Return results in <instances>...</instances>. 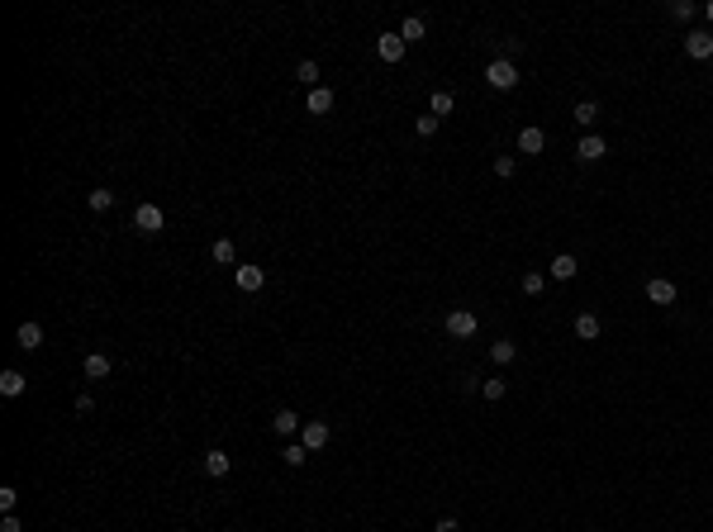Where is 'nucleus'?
<instances>
[{"mask_svg":"<svg viewBox=\"0 0 713 532\" xmlns=\"http://www.w3.org/2000/svg\"><path fill=\"white\" fill-rule=\"evenodd\" d=\"M86 205H91L95 214H105L109 205H114V190H91V200H86Z\"/></svg>","mask_w":713,"mask_h":532,"instance_id":"obj_25","label":"nucleus"},{"mask_svg":"<svg viewBox=\"0 0 713 532\" xmlns=\"http://www.w3.org/2000/svg\"><path fill=\"white\" fill-rule=\"evenodd\" d=\"M475 328H480V323H475L471 309H452V314H447V333H452V338H471Z\"/></svg>","mask_w":713,"mask_h":532,"instance_id":"obj_4","label":"nucleus"},{"mask_svg":"<svg viewBox=\"0 0 713 532\" xmlns=\"http://www.w3.org/2000/svg\"><path fill=\"white\" fill-rule=\"evenodd\" d=\"M542 148H547V133L537 129V124H528V129L519 133V152H523V157H537Z\"/></svg>","mask_w":713,"mask_h":532,"instance_id":"obj_6","label":"nucleus"},{"mask_svg":"<svg viewBox=\"0 0 713 532\" xmlns=\"http://www.w3.org/2000/svg\"><path fill=\"white\" fill-rule=\"evenodd\" d=\"M490 357H495V361H500V366H509V361H514V357H519V347L509 343V338H500V343H490Z\"/></svg>","mask_w":713,"mask_h":532,"instance_id":"obj_23","label":"nucleus"},{"mask_svg":"<svg viewBox=\"0 0 713 532\" xmlns=\"http://www.w3.org/2000/svg\"><path fill=\"white\" fill-rule=\"evenodd\" d=\"M281 461H286L291 471H300V466L309 461V447H305V442H286V452H281Z\"/></svg>","mask_w":713,"mask_h":532,"instance_id":"obj_20","label":"nucleus"},{"mask_svg":"<svg viewBox=\"0 0 713 532\" xmlns=\"http://www.w3.org/2000/svg\"><path fill=\"white\" fill-rule=\"evenodd\" d=\"M523 295H542V276H537V271L523 276Z\"/></svg>","mask_w":713,"mask_h":532,"instance_id":"obj_30","label":"nucleus"},{"mask_svg":"<svg viewBox=\"0 0 713 532\" xmlns=\"http://www.w3.org/2000/svg\"><path fill=\"white\" fill-rule=\"evenodd\" d=\"M229 466H233V461H229V452H219V447H214V452H205V471H210L214 480L229 476Z\"/></svg>","mask_w":713,"mask_h":532,"instance_id":"obj_14","label":"nucleus"},{"mask_svg":"<svg viewBox=\"0 0 713 532\" xmlns=\"http://www.w3.org/2000/svg\"><path fill=\"white\" fill-rule=\"evenodd\" d=\"M670 15H675V19H689V15H694V5H689V0H670Z\"/></svg>","mask_w":713,"mask_h":532,"instance_id":"obj_31","label":"nucleus"},{"mask_svg":"<svg viewBox=\"0 0 713 532\" xmlns=\"http://www.w3.org/2000/svg\"><path fill=\"white\" fill-rule=\"evenodd\" d=\"M704 19H709V24H713V0H709V5H704Z\"/></svg>","mask_w":713,"mask_h":532,"instance_id":"obj_35","label":"nucleus"},{"mask_svg":"<svg viewBox=\"0 0 713 532\" xmlns=\"http://www.w3.org/2000/svg\"><path fill=\"white\" fill-rule=\"evenodd\" d=\"M514 166H519V162L504 152V157H495V176H514Z\"/></svg>","mask_w":713,"mask_h":532,"instance_id":"obj_29","label":"nucleus"},{"mask_svg":"<svg viewBox=\"0 0 713 532\" xmlns=\"http://www.w3.org/2000/svg\"><path fill=\"white\" fill-rule=\"evenodd\" d=\"M0 532H20V518H15V513H5V518H0Z\"/></svg>","mask_w":713,"mask_h":532,"instance_id":"obj_33","label":"nucleus"},{"mask_svg":"<svg viewBox=\"0 0 713 532\" xmlns=\"http://www.w3.org/2000/svg\"><path fill=\"white\" fill-rule=\"evenodd\" d=\"M576 338L595 343V338H599V314H581V319H576Z\"/></svg>","mask_w":713,"mask_h":532,"instance_id":"obj_21","label":"nucleus"},{"mask_svg":"<svg viewBox=\"0 0 713 532\" xmlns=\"http://www.w3.org/2000/svg\"><path fill=\"white\" fill-rule=\"evenodd\" d=\"M271 428H276V432H281V437H295V432H300V428H305V423H300V418H295V409H281V414H276V418H271Z\"/></svg>","mask_w":713,"mask_h":532,"instance_id":"obj_16","label":"nucleus"},{"mask_svg":"<svg viewBox=\"0 0 713 532\" xmlns=\"http://www.w3.org/2000/svg\"><path fill=\"white\" fill-rule=\"evenodd\" d=\"M300 442H305L309 452H319V447H328V423H319V418H309V423L300 428Z\"/></svg>","mask_w":713,"mask_h":532,"instance_id":"obj_7","label":"nucleus"},{"mask_svg":"<svg viewBox=\"0 0 713 532\" xmlns=\"http://www.w3.org/2000/svg\"><path fill=\"white\" fill-rule=\"evenodd\" d=\"M423 29H428V24H423L419 15H409V19L399 24V38H404V43H419V38H423Z\"/></svg>","mask_w":713,"mask_h":532,"instance_id":"obj_22","label":"nucleus"},{"mask_svg":"<svg viewBox=\"0 0 713 532\" xmlns=\"http://www.w3.org/2000/svg\"><path fill=\"white\" fill-rule=\"evenodd\" d=\"M452 105H457V100H452V91H438V95H433V114H438V119H443V114H452Z\"/></svg>","mask_w":713,"mask_h":532,"instance_id":"obj_27","label":"nucleus"},{"mask_svg":"<svg viewBox=\"0 0 713 532\" xmlns=\"http://www.w3.org/2000/svg\"><path fill=\"white\" fill-rule=\"evenodd\" d=\"M433 532H461V528H457V518H438V528H433Z\"/></svg>","mask_w":713,"mask_h":532,"instance_id":"obj_34","label":"nucleus"},{"mask_svg":"<svg viewBox=\"0 0 713 532\" xmlns=\"http://www.w3.org/2000/svg\"><path fill=\"white\" fill-rule=\"evenodd\" d=\"M210 257H214L219 266H233V262H238V247H233V238H214Z\"/></svg>","mask_w":713,"mask_h":532,"instance_id":"obj_15","label":"nucleus"},{"mask_svg":"<svg viewBox=\"0 0 713 532\" xmlns=\"http://www.w3.org/2000/svg\"><path fill=\"white\" fill-rule=\"evenodd\" d=\"M685 53H689V57H699V62H709V57H713V33H709V29H694V33H685Z\"/></svg>","mask_w":713,"mask_h":532,"instance_id":"obj_3","label":"nucleus"},{"mask_svg":"<svg viewBox=\"0 0 713 532\" xmlns=\"http://www.w3.org/2000/svg\"><path fill=\"white\" fill-rule=\"evenodd\" d=\"M81 371H86V380H105V375H109V357H105V352H91Z\"/></svg>","mask_w":713,"mask_h":532,"instance_id":"obj_12","label":"nucleus"},{"mask_svg":"<svg viewBox=\"0 0 713 532\" xmlns=\"http://www.w3.org/2000/svg\"><path fill=\"white\" fill-rule=\"evenodd\" d=\"M328 109H333V91L328 86H314L309 91V114H328Z\"/></svg>","mask_w":713,"mask_h":532,"instance_id":"obj_18","label":"nucleus"},{"mask_svg":"<svg viewBox=\"0 0 713 532\" xmlns=\"http://www.w3.org/2000/svg\"><path fill=\"white\" fill-rule=\"evenodd\" d=\"M647 299L652 304H675V281H666V276L647 281Z\"/></svg>","mask_w":713,"mask_h":532,"instance_id":"obj_9","label":"nucleus"},{"mask_svg":"<svg viewBox=\"0 0 713 532\" xmlns=\"http://www.w3.org/2000/svg\"><path fill=\"white\" fill-rule=\"evenodd\" d=\"M576 271H581V262H576L571 252H556V257H552V276H556V281H571Z\"/></svg>","mask_w":713,"mask_h":532,"instance_id":"obj_13","label":"nucleus"},{"mask_svg":"<svg viewBox=\"0 0 713 532\" xmlns=\"http://www.w3.org/2000/svg\"><path fill=\"white\" fill-rule=\"evenodd\" d=\"M571 119H576V124H581V129H595V124H599V105H595V100H581V105H576V114H571Z\"/></svg>","mask_w":713,"mask_h":532,"instance_id":"obj_19","label":"nucleus"},{"mask_svg":"<svg viewBox=\"0 0 713 532\" xmlns=\"http://www.w3.org/2000/svg\"><path fill=\"white\" fill-rule=\"evenodd\" d=\"M485 81H490L495 91H514V86H519V67H514L509 57H495V62L485 67Z\"/></svg>","mask_w":713,"mask_h":532,"instance_id":"obj_2","label":"nucleus"},{"mask_svg":"<svg viewBox=\"0 0 713 532\" xmlns=\"http://www.w3.org/2000/svg\"><path fill=\"white\" fill-rule=\"evenodd\" d=\"M438 124H443L438 114H419V119H414V129H419V138H433V133H438Z\"/></svg>","mask_w":713,"mask_h":532,"instance_id":"obj_26","label":"nucleus"},{"mask_svg":"<svg viewBox=\"0 0 713 532\" xmlns=\"http://www.w3.org/2000/svg\"><path fill=\"white\" fill-rule=\"evenodd\" d=\"M604 152H608V143L599 138V133H585V138H581V148H576V157H581V162H599Z\"/></svg>","mask_w":713,"mask_h":532,"instance_id":"obj_8","label":"nucleus"},{"mask_svg":"<svg viewBox=\"0 0 713 532\" xmlns=\"http://www.w3.org/2000/svg\"><path fill=\"white\" fill-rule=\"evenodd\" d=\"M15 504H20V490H15V485H5V490H0V508H5V513H15Z\"/></svg>","mask_w":713,"mask_h":532,"instance_id":"obj_28","label":"nucleus"},{"mask_svg":"<svg viewBox=\"0 0 713 532\" xmlns=\"http://www.w3.org/2000/svg\"><path fill=\"white\" fill-rule=\"evenodd\" d=\"M485 399H490V404L504 399V380H485Z\"/></svg>","mask_w":713,"mask_h":532,"instance_id":"obj_32","label":"nucleus"},{"mask_svg":"<svg viewBox=\"0 0 713 532\" xmlns=\"http://www.w3.org/2000/svg\"><path fill=\"white\" fill-rule=\"evenodd\" d=\"M262 285H266V271H262V266H238V290L257 295Z\"/></svg>","mask_w":713,"mask_h":532,"instance_id":"obj_10","label":"nucleus"},{"mask_svg":"<svg viewBox=\"0 0 713 532\" xmlns=\"http://www.w3.org/2000/svg\"><path fill=\"white\" fill-rule=\"evenodd\" d=\"M15 343L24 347V352H38V347H43V328H38V323H20Z\"/></svg>","mask_w":713,"mask_h":532,"instance_id":"obj_11","label":"nucleus"},{"mask_svg":"<svg viewBox=\"0 0 713 532\" xmlns=\"http://www.w3.org/2000/svg\"><path fill=\"white\" fill-rule=\"evenodd\" d=\"M404 48H409V43H404L399 33H381V38H376V53H381V62H399V57H404Z\"/></svg>","mask_w":713,"mask_h":532,"instance_id":"obj_5","label":"nucleus"},{"mask_svg":"<svg viewBox=\"0 0 713 532\" xmlns=\"http://www.w3.org/2000/svg\"><path fill=\"white\" fill-rule=\"evenodd\" d=\"M24 385H29L24 371H0V395H10V399H15V395H24Z\"/></svg>","mask_w":713,"mask_h":532,"instance_id":"obj_17","label":"nucleus"},{"mask_svg":"<svg viewBox=\"0 0 713 532\" xmlns=\"http://www.w3.org/2000/svg\"><path fill=\"white\" fill-rule=\"evenodd\" d=\"M133 228H138V233H148V238H153V233H162V228H167V214H162V205L143 200V205L133 210Z\"/></svg>","mask_w":713,"mask_h":532,"instance_id":"obj_1","label":"nucleus"},{"mask_svg":"<svg viewBox=\"0 0 713 532\" xmlns=\"http://www.w3.org/2000/svg\"><path fill=\"white\" fill-rule=\"evenodd\" d=\"M295 81H300V86H319V62H309V57H305V62L295 67Z\"/></svg>","mask_w":713,"mask_h":532,"instance_id":"obj_24","label":"nucleus"}]
</instances>
